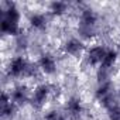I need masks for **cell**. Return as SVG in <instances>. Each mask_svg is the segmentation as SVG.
<instances>
[{
  "instance_id": "obj_15",
  "label": "cell",
  "mask_w": 120,
  "mask_h": 120,
  "mask_svg": "<svg viewBox=\"0 0 120 120\" xmlns=\"http://www.w3.org/2000/svg\"><path fill=\"white\" fill-rule=\"evenodd\" d=\"M107 114L110 120H120V105H114L107 109Z\"/></svg>"
},
{
  "instance_id": "obj_5",
  "label": "cell",
  "mask_w": 120,
  "mask_h": 120,
  "mask_svg": "<svg viewBox=\"0 0 120 120\" xmlns=\"http://www.w3.org/2000/svg\"><path fill=\"white\" fill-rule=\"evenodd\" d=\"M16 109H17V105L13 103L10 95L3 92L2 99H0V112H2V116L3 117H11L16 113Z\"/></svg>"
},
{
  "instance_id": "obj_2",
  "label": "cell",
  "mask_w": 120,
  "mask_h": 120,
  "mask_svg": "<svg viewBox=\"0 0 120 120\" xmlns=\"http://www.w3.org/2000/svg\"><path fill=\"white\" fill-rule=\"evenodd\" d=\"M30 65H31V64L27 61V59H24L23 56H16V58H13L11 61H10L9 68H7V72H9V75L13 76V78L27 76Z\"/></svg>"
},
{
  "instance_id": "obj_3",
  "label": "cell",
  "mask_w": 120,
  "mask_h": 120,
  "mask_svg": "<svg viewBox=\"0 0 120 120\" xmlns=\"http://www.w3.org/2000/svg\"><path fill=\"white\" fill-rule=\"evenodd\" d=\"M49 93H51L49 85H45V83L38 85V86L34 89V93H33V98H31V105H33L35 109H41V107L45 105V102H47Z\"/></svg>"
},
{
  "instance_id": "obj_10",
  "label": "cell",
  "mask_w": 120,
  "mask_h": 120,
  "mask_svg": "<svg viewBox=\"0 0 120 120\" xmlns=\"http://www.w3.org/2000/svg\"><path fill=\"white\" fill-rule=\"evenodd\" d=\"M67 112L74 116V117H78L82 114L83 112V107H82V103L78 98H71L68 102H67Z\"/></svg>"
},
{
  "instance_id": "obj_16",
  "label": "cell",
  "mask_w": 120,
  "mask_h": 120,
  "mask_svg": "<svg viewBox=\"0 0 120 120\" xmlns=\"http://www.w3.org/2000/svg\"><path fill=\"white\" fill-rule=\"evenodd\" d=\"M44 120H65L64 119V116L59 113V112H49V113H47L45 114V117H44Z\"/></svg>"
},
{
  "instance_id": "obj_12",
  "label": "cell",
  "mask_w": 120,
  "mask_h": 120,
  "mask_svg": "<svg viewBox=\"0 0 120 120\" xmlns=\"http://www.w3.org/2000/svg\"><path fill=\"white\" fill-rule=\"evenodd\" d=\"M30 23L34 28L37 30H42L47 27V17L44 14H40V13H35L30 17Z\"/></svg>"
},
{
  "instance_id": "obj_14",
  "label": "cell",
  "mask_w": 120,
  "mask_h": 120,
  "mask_svg": "<svg viewBox=\"0 0 120 120\" xmlns=\"http://www.w3.org/2000/svg\"><path fill=\"white\" fill-rule=\"evenodd\" d=\"M78 31H79V34H81L83 38H92V37L96 35V27H90V26L79 24Z\"/></svg>"
},
{
  "instance_id": "obj_1",
  "label": "cell",
  "mask_w": 120,
  "mask_h": 120,
  "mask_svg": "<svg viewBox=\"0 0 120 120\" xmlns=\"http://www.w3.org/2000/svg\"><path fill=\"white\" fill-rule=\"evenodd\" d=\"M20 13L14 3H7V7L2 11L0 20V30L3 34L19 35L20 33Z\"/></svg>"
},
{
  "instance_id": "obj_6",
  "label": "cell",
  "mask_w": 120,
  "mask_h": 120,
  "mask_svg": "<svg viewBox=\"0 0 120 120\" xmlns=\"http://www.w3.org/2000/svg\"><path fill=\"white\" fill-rule=\"evenodd\" d=\"M38 68L47 74V75H51L56 71V62H55V58L49 54H44L41 55L40 61H38Z\"/></svg>"
},
{
  "instance_id": "obj_4",
  "label": "cell",
  "mask_w": 120,
  "mask_h": 120,
  "mask_svg": "<svg viewBox=\"0 0 120 120\" xmlns=\"http://www.w3.org/2000/svg\"><path fill=\"white\" fill-rule=\"evenodd\" d=\"M106 52H107V49H106L105 47H102V45L92 47V48L88 51V54H86V61H88V64H89V65H93V67H95V65H99V67H100L102 61L105 59Z\"/></svg>"
},
{
  "instance_id": "obj_8",
  "label": "cell",
  "mask_w": 120,
  "mask_h": 120,
  "mask_svg": "<svg viewBox=\"0 0 120 120\" xmlns=\"http://www.w3.org/2000/svg\"><path fill=\"white\" fill-rule=\"evenodd\" d=\"M64 51L69 55H79L83 51V44L79 40L72 38V40H69L64 44Z\"/></svg>"
},
{
  "instance_id": "obj_11",
  "label": "cell",
  "mask_w": 120,
  "mask_h": 120,
  "mask_svg": "<svg viewBox=\"0 0 120 120\" xmlns=\"http://www.w3.org/2000/svg\"><path fill=\"white\" fill-rule=\"evenodd\" d=\"M116 61H117V51H114V49H107V52H106V55H105V59L102 61V64H100V69H106V71H110L112 68H113V65L116 64Z\"/></svg>"
},
{
  "instance_id": "obj_7",
  "label": "cell",
  "mask_w": 120,
  "mask_h": 120,
  "mask_svg": "<svg viewBox=\"0 0 120 120\" xmlns=\"http://www.w3.org/2000/svg\"><path fill=\"white\" fill-rule=\"evenodd\" d=\"M10 98H11V100H13L14 105H17V106L24 105L28 100V89H27V86L21 85V86L14 88L11 90V93H10Z\"/></svg>"
},
{
  "instance_id": "obj_13",
  "label": "cell",
  "mask_w": 120,
  "mask_h": 120,
  "mask_svg": "<svg viewBox=\"0 0 120 120\" xmlns=\"http://www.w3.org/2000/svg\"><path fill=\"white\" fill-rule=\"evenodd\" d=\"M68 10V4L65 2H54L49 4V11L55 16H62L64 13H67Z\"/></svg>"
},
{
  "instance_id": "obj_9",
  "label": "cell",
  "mask_w": 120,
  "mask_h": 120,
  "mask_svg": "<svg viewBox=\"0 0 120 120\" xmlns=\"http://www.w3.org/2000/svg\"><path fill=\"white\" fill-rule=\"evenodd\" d=\"M96 21H98V14L92 9H85L81 13V21H79V24L96 27Z\"/></svg>"
}]
</instances>
